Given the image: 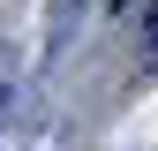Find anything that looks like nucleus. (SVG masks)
<instances>
[{
    "mask_svg": "<svg viewBox=\"0 0 158 151\" xmlns=\"http://www.w3.org/2000/svg\"><path fill=\"white\" fill-rule=\"evenodd\" d=\"M143 61H158V0L143 8Z\"/></svg>",
    "mask_w": 158,
    "mask_h": 151,
    "instance_id": "nucleus-1",
    "label": "nucleus"
}]
</instances>
